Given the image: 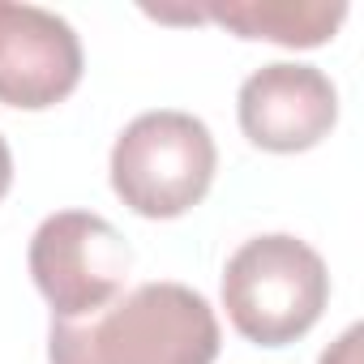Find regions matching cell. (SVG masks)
<instances>
[{"label": "cell", "mask_w": 364, "mask_h": 364, "mask_svg": "<svg viewBox=\"0 0 364 364\" xmlns=\"http://www.w3.org/2000/svg\"><path fill=\"white\" fill-rule=\"evenodd\" d=\"M330 304V270L313 245L287 232L245 240L223 266V309L240 338L287 347L304 338Z\"/></svg>", "instance_id": "7a4b0ae2"}, {"label": "cell", "mask_w": 364, "mask_h": 364, "mask_svg": "<svg viewBox=\"0 0 364 364\" xmlns=\"http://www.w3.org/2000/svg\"><path fill=\"white\" fill-rule=\"evenodd\" d=\"M219 317L185 283H137L82 321H52L48 364H215Z\"/></svg>", "instance_id": "6da1fadb"}, {"label": "cell", "mask_w": 364, "mask_h": 364, "mask_svg": "<svg viewBox=\"0 0 364 364\" xmlns=\"http://www.w3.org/2000/svg\"><path fill=\"white\" fill-rule=\"evenodd\" d=\"M26 262L52 321H82L124 291L133 253L103 215L56 210L35 228Z\"/></svg>", "instance_id": "277c9868"}, {"label": "cell", "mask_w": 364, "mask_h": 364, "mask_svg": "<svg viewBox=\"0 0 364 364\" xmlns=\"http://www.w3.org/2000/svg\"><path fill=\"white\" fill-rule=\"evenodd\" d=\"M360 338H364V330L360 326H347L338 334V343H330L321 351V364H360Z\"/></svg>", "instance_id": "ba28073f"}, {"label": "cell", "mask_w": 364, "mask_h": 364, "mask_svg": "<svg viewBox=\"0 0 364 364\" xmlns=\"http://www.w3.org/2000/svg\"><path fill=\"white\" fill-rule=\"evenodd\" d=\"M245 137L270 154L313 150L338 124V90L317 65L274 60L245 77L236 95Z\"/></svg>", "instance_id": "8992f818"}, {"label": "cell", "mask_w": 364, "mask_h": 364, "mask_svg": "<svg viewBox=\"0 0 364 364\" xmlns=\"http://www.w3.org/2000/svg\"><path fill=\"white\" fill-rule=\"evenodd\" d=\"M9 189H14V154H9V141L0 137V202L9 198Z\"/></svg>", "instance_id": "9c48e42d"}, {"label": "cell", "mask_w": 364, "mask_h": 364, "mask_svg": "<svg viewBox=\"0 0 364 364\" xmlns=\"http://www.w3.org/2000/svg\"><path fill=\"white\" fill-rule=\"evenodd\" d=\"M219 150L193 112H141L112 146V189L141 219H180L215 185Z\"/></svg>", "instance_id": "3957f363"}, {"label": "cell", "mask_w": 364, "mask_h": 364, "mask_svg": "<svg viewBox=\"0 0 364 364\" xmlns=\"http://www.w3.org/2000/svg\"><path fill=\"white\" fill-rule=\"evenodd\" d=\"M77 31L39 5L0 0V103L22 112H48L65 103L82 82Z\"/></svg>", "instance_id": "5b68a950"}, {"label": "cell", "mask_w": 364, "mask_h": 364, "mask_svg": "<svg viewBox=\"0 0 364 364\" xmlns=\"http://www.w3.org/2000/svg\"><path fill=\"white\" fill-rule=\"evenodd\" d=\"M159 22H215L236 39L279 48H321L347 18L343 0H206L189 9H146Z\"/></svg>", "instance_id": "52a82bcc"}]
</instances>
